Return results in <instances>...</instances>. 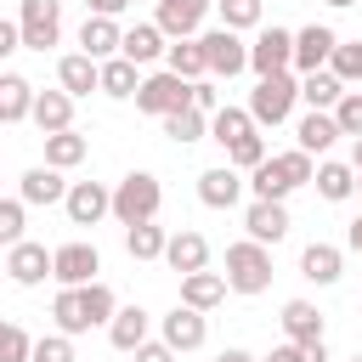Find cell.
<instances>
[{
    "label": "cell",
    "mask_w": 362,
    "mask_h": 362,
    "mask_svg": "<svg viewBox=\"0 0 362 362\" xmlns=\"http://www.w3.org/2000/svg\"><path fill=\"white\" fill-rule=\"evenodd\" d=\"M351 362H362V351H356V356H351Z\"/></svg>",
    "instance_id": "58"
},
{
    "label": "cell",
    "mask_w": 362,
    "mask_h": 362,
    "mask_svg": "<svg viewBox=\"0 0 362 362\" xmlns=\"http://www.w3.org/2000/svg\"><path fill=\"white\" fill-rule=\"evenodd\" d=\"M158 339H170L175 351H204V339H209V311L175 300V311L158 317Z\"/></svg>",
    "instance_id": "9"
},
{
    "label": "cell",
    "mask_w": 362,
    "mask_h": 362,
    "mask_svg": "<svg viewBox=\"0 0 362 362\" xmlns=\"http://www.w3.org/2000/svg\"><path fill=\"white\" fill-rule=\"evenodd\" d=\"M232 294V283H226V272H187L181 277V305H198V311H215L221 300Z\"/></svg>",
    "instance_id": "23"
},
{
    "label": "cell",
    "mask_w": 362,
    "mask_h": 362,
    "mask_svg": "<svg viewBox=\"0 0 362 362\" xmlns=\"http://www.w3.org/2000/svg\"><path fill=\"white\" fill-rule=\"evenodd\" d=\"M277 164H283V175H288L294 187H311V181H317V158H311L305 147H288V153H277Z\"/></svg>",
    "instance_id": "42"
},
{
    "label": "cell",
    "mask_w": 362,
    "mask_h": 362,
    "mask_svg": "<svg viewBox=\"0 0 362 362\" xmlns=\"http://www.w3.org/2000/svg\"><path fill=\"white\" fill-rule=\"evenodd\" d=\"M243 187H249V181H243L238 164H215V170L198 175V204H204V209H232V204L243 198Z\"/></svg>",
    "instance_id": "14"
},
{
    "label": "cell",
    "mask_w": 362,
    "mask_h": 362,
    "mask_svg": "<svg viewBox=\"0 0 362 362\" xmlns=\"http://www.w3.org/2000/svg\"><path fill=\"white\" fill-rule=\"evenodd\" d=\"M85 158H90V141H85L79 130H57V136H45V164L74 170V164H85Z\"/></svg>",
    "instance_id": "35"
},
{
    "label": "cell",
    "mask_w": 362,
    "mask_h": 362,
    "mask_svg": "<svg viewBox=\"0 0 362 362\" xmlns=\"http://www.w3.org/2000/svg\"><path fill=\"white\" fill-rule=\"evenodd\" d=\"M328 204H345V198H356V164H339V158H322L317 164V181H311Z\"/></svg>",
    "instance_id": "31"
},
{
    "label": "cell",
    "mask_w": 362,
    "mask_h": 362,
    "mask_svg": "<svg viewBox=\"0 0 362 362\" xmlns=\"http://www.w3.org/2000/svg\"><path fill=\"white\" fill-rule=\"evenodd\" d=\"M288 204L283 198H249V209H243V232L255 238V243H283L288 238Z\"/></svg>",
    "instance_id": "11"
},
{
    "label": "cell",
    "mask_w": 362,
    "mask_h": 362,
    "mask_svg": "<svg viewBox=\"0 0 362 362\" xmlns=\"http://www.w3.org/2000/svg\"><path fill=\"white\" fill-rule=\"evenodd\" d=\"M356 198H362V175H356Z\"/></svg>",
    "instance_id": "57"
},
{
    "label": "cell",
    "mask_w": 362,
    "mask_h": 362,
    "mask_svg": "<svg viewBox=\"0 0 362 362\" xmlns=\"http://www.w3.org/2000/svg\"><path fill=\"white\" fill-rule=\"evenodd\" d=\"M226 283H232V294H266L272 288V243H255V238L226 243Z\"/></svg>",
    "instance_id": "1"
},
{
    "label": "cell",
    "mask_w": 362,
    "mask_h": 362,
    "mask_svg": "<svg viewBox=\"0 0 362 362\" xmlns=\"http://www.w3.org/2000/svg\"><path fill=\"white\" fill-rule=\"evenodd\" d=\"M266 158H272V153H266V136H260V130L226 147V164H238V170H255V164H266Z\"/></svg>",
    "instance_id": "41"
},
{
    "label": "cell",
    "mask_w": 362,
    "mask_h": 362,
    "mask_svg": "<svg viewBox=\"0 0 362 362\" xmlns=\"http://www.w3.org/2000/svg\"><path fill=\"white\" fill-rule=\"evenodd\" d=\"M79 300H85V317H90V328H107V322L119 317V294H113L102 277H96V283H85V288H79Z\"/></svg>",
    "instance_id": "38"
},
{
    "label": "cell",
    "mask_w": 362,
    "mask_h": 362,
    "mask_svg": "<svg viewBox=\"0 0 362 362\" xmlns=\"http://www.w3.org/2000/svg\"><path fill=\"white\" fill-rule=\"evenodd\" d=\"M192 107H204V113L226 107V102H221V90H215V79H192Z\"/></svg>",
    "instance_id": "47"
},
{
    "label": "cell",
    "mask_w": 362,
    "mask_h": 362,
    "mask_svg": "<svg viewBox=\"0 0 362 362\" xmlns=\"http://www.w3.org/2000/svg\"><path fill=\"white\" fill-rule=\"evenodd\" d=\"M23 51H51L62 40V0H17Z\"/></svg>",
    "instance_id": "5"
},
{
    "label": "cell",
    "mask_w": 362,
    "mask_h": 362,
    "mask_svg": "<svg viewBox=\"0 0 362 362\" xmlns=\"http://www.w3.org/2000/svg\"><path fill=\"white\" fill-rule=\"evenodd\" d=\"M124 249H130V260H164L170 232L153 226V221H136V226H124Z\"/></svg>",
    "instance_id": "34"
},
{
    "label": "cell",
    "mask_w": 362,
    "mask_h": 362,
    "mask_svg": "<svg viewBox=\"0 0 362 362\" xmlns=\"http://www.w3.org/2000/svg\"><path fill=\"white\" fill-rule=\"evenodd\" d=\"M175 356H181V351H175L170 339H147V345L136 351V362H175Z\"/></svg>",
    "instance_id": "48"
},
{
    "label": "cell",
    "mask_w": 362,
    "mask_h": 362,
    "mask_svg": "<svg viewBox=\"0 0 362 362\" xmlns=\"http://www.w3.org/2000/svg\"><path fill=\"white\" fill-rule=\"evenodd\" d=\"M23 215H28L23 198H6V204H0V243H6V249L23 243Z\"/></svg>",
    "instance_id": "45"
},
{
    "label": "cell",
    "mask_w": 362,
    "mask_h": 362,
    "mask_svg": "<svg viewBox=\"0 0 362 362\" xmlns=\"http://www.w3.org/2000/svg\"><path fill=\"white\" fill-rule=\"evenodd\" d=\"M68 187H74V181H62V170H57V164H34V170H23V175H17V198H23V204H45V209H51V204H62V198H68Z\"/></svg>",
    "instance_id": "16"
},
{
    "label": "cell",
    "mask_w": 362,
    "mask_h": 362,
    "mask_svg": "<svg viewBox=\"0 0 362 362\" xmlns=\"http://www.w3.org/2000/svg\"><path fill=\"white\" fill-rule=\"evenodd\" d=\"M215 11H221V23L226 28H260V11H266V0H215Z\"/></svg>",
    "instance_id": "39"
},
{
    "label": "cell",
    "mask_w": 362,
    "mask_h": 362,
    "mask_svg": "<svg viewBox=\"0 0 362 362\" xmlns=\"http://www.w3.org/2000/svg\"><path fill=\"white\" fill-rule=\"evenodd\" d=\"M96 272H102V255H96V243H62L57 249V288H85V283H96Z\"/></svg>",
    "instance_id": "12"
},
{
    "label": "cell",
    "mask_w": 362,
    "mask_h": 362,
    "mask_svg": "<svg viewBox=\"0 0 362 362\" xmlns=\"http://www.w3.org/2000/svg\"><path fill=\"white\" fill-rule=\"evenodd\" d=\"M345 90H351V85H345L334 68H317V74H305V79H300V102H305V107H328V113H334Z\"/></svg>",
    "instance_id": "29"
},
{
    "label": "cell",
    "mask_w": 362,
    "mask_h": 362,
    "mask_svg": "<svg viewBox=\"0 0 362 362\" xmlns=\"http://www.w3.org/2000/svg\"><path fill=\"white\" fill-rule=\"evenodd\" d=\"M136 107H141V113H153V119H164V113H175V107H192V79H181L175 68H158V74H147V79H141Z\"/></svg>",
    "instance_id": "4"
},
{
    "label": "cell",
    "mask_w": 362,
    "mask_h": 362,
    "mask_svg": "<svg viewBox=\"0 0 362 362\" xmlns=\"http://www.w3.org/2000/svg\"><path fill=\"white\" fill-rule=\"evenodd\" d=\"M11 51H23V23H17V17L0 23V57H11Z\"/></svg>",
    "instance_id": "49"
},
{
    "label": "cell",
    "mask_w": 362,
    "mask_h": 362,
    "mask_svg": "<svg viewBox=\"0 0 362 362\" xmlns=\"http://www.w3.org/2000/svg\"><path fill=\"white\" fill-rule=\"evenodd\" d=\"M277 322H283V339H294V345H311V339H322V311H317L311 300H288Z\"/></svg>",
    "instance_id": "27"
},
{
    "label": "cell",
    "mask_w": 362,
    "mask_h": 362,
    "mask_svg": "<svg viewBox=\"0 0 362 362\" xmlns=\"http://www.w3.org/2000/svg\"><path fill=\"white\" fill-rule=\"evenodd\" d=\"M34 362H74V334H40L34 339Z\"/></svg>",
    "instance_id": "43"
},
{
    "label": "cell",
    "mask_w": 362,
    "mask_h": 362,
    "mask_svg": "<svg viewBox=\"0 0 362 362\" xmlns=\"http://www.w3.org/2000/svg\"><path fill=\"white\" fill-rule=\"evenodd\" d=\"M119 57H130V62L153 68L158 57H170V34H164L158 23H136V28H124V51H119Z\"/></svg>",
    "instance_id": "24"
},
{
    "label": "cell",
    "mask_w": 362,
    "mask_h": 362,
    "mask_svg": "<svg viewBox=\"0 0 362 362\" xmlns=\"http://www.w3.org/2000/svg\"><path fill=\"white\" fill-rule=\"evenodd\" d=\"M255 130H260V124H255L249 107H232V102H226V107L209 113V141H221V147H232V141H243V136H255Z\"/></svg>",
    "instance_id": "30"
},
{
    "label": "cell",
    "mask_w": 362,
    "mask_h": 362,
    "mask_svg": "<svg viewBox=\"0 0 362 362\" xmlns=\"http://www.w3.org/2000/svg\"><path fill=\"white\" fill-rule=\"evenodd\" d=\"M136 90H141V62H130V57H107V62H102V96L130 102Z\"/></svg>",
    "instance_id": "28"
},
{
    "label": "cell",
    "mask_w": 362,
    "mask_h": 362,
    "mask_svg": "<svg viewBox=\"0 0 362 362\" xmlns=\"http://www.w3.org/2000/svg\"><path fill=\"white\" fill-rule=\"evenodd\" d=\"M34 124H40V136H57V130H74V96L57 85V90H40V102H34Z\"/></svg>",
    "instance_id": "26"
},
{
    "label": "cell",
    "mask_w": 362,
    "mask_h": 362,
    "mask_svg": "<svg viewBox=\"0 0 362 362\" xmlns=\"http://www.w3.org/2000/svg\"><path fill=\"white\" fill-rule=\"evenodd\" d=\"M322 6H339V11H345V6H356V0H322Z\"/></svg>",
    "instance_id": "56"
},
{
    "label": "cell",
    "mask_w": 362,
    "mask_h": 362,
    "mask_svg": "<svg viewBox=\"0 0 362 362\" xmlns=\"http://www.w3.org/2000/svg\"><path fill=\"white\" fill-rule=\"evenodd\" d=\"M158 204H164V187H158V175H153V170H130V175L113 187V221H119V226L153 221V215H158Z\"/></svg>",
    "instance_id": "2"
},
{
    "label": "cell",
    "mask_w": 362,
    "mask_h": 362,
    "mask_svg": "<svg viewBox=\"0 0 362 362\" xmlns=\"http://www.w3.org/2000/svg\"><path fill=\"white\" fill-rule=\"evenodd\" d=\"M249 68H255V79L288 74V68H294V34H288V28H260L255 45H249Z\"/></svg>",
    "instance_id": "8"
},
{
    "label": "cell",
    "mask_w": 362,
    "mask_h": 362,
    "mask_svg": "<svg viewBox=\"0 0 362 362\" xmlns=\"http://www.w3.org/2000/svg\"><path fill=\"white\" fill-rule=\"evenodd\" d=\"M260 362H300V345L283 339V345H272V356H260Z\"/></svg>",
    "instance_id": "50"
},
{
    "label": "cell",
    "mask_w": 362,
    "mask_h": 362,
    "mask_svg": "<svg viewBox=\"0 0 362 362\" xmlns=\"http://www.w3.org/2000/svg\"><path fill=\"white\" fill-rule=\"evenodd\" d=\"M158 124H164V136H170L175 147H192V141L209 136V113H204V107H175V113H164Z\"/></svg>",
    "instance_id": "33"
},
{
    "label": "cell",
    "mask_w": 362,
    "mask_h": 362,
    "mask_svg": "<svg viewBox=\"0 0 362 362\" xmlns=\"http://www.w3.org/2000/svg\"><path fill=\"white\" fill-rule=\"evenodd\" d=\"M79 51L96 57V62L119 57V51H124V28H119V17H96V11H85V23H79Z\"/></svg>",
    "instance_id": "15"
},
{
    "label": "cell",
    "mask_w": 362,
    "mask_h": 362,
    "mask_svg": "<svg viewBox=\"0 0 362 362\" xmlns=\"http://www.w3.org/2000/svg\"><path fill=\"white\" fill-rule=\"evenodd\" d=\"M51 317H57V328L62 334H90V317H85V300H79V288H57V300H51Z\"/></svg>",
    "instance_id": "36"
},
{
    "label": "cell",
    "mask_w": 362,
    "mask_h": 362,
    "mask_svg": "<svg viewBox=\"0 0 362 362\" xmlns=\"http://www.w3.org/2000/svg\"><path fill=\"white\" fill-rule=\"evenodd\" d=\"M147 339H153V317H147L141 305H119V317L107 322V345L124 351V356H136Z\"/></svg>",
    "instance_id": "18"
},
{
    "label": "cell",
    "mask_w": 362,
    "mask_h": 362,
    "mask_svg": "<svg viewBox=\"0 0 362 362\" xmlns=\"http://www.w3.org/2000/svg\"><path fill=\"white\" fill-rule=\"evenodd\" d=\"M62 209H68V221H74V226H96V221H107V215H113V192H107L102 181H74V187H68V198H62Z\"/></svg>",
    "instance_id": "13"
},
{
    "label": "cell",
    "mask_w": 362,
    "mask_h": 362,
    "mask_svg": "<svg viewBox=\"0 0 362 362\" xmlns=\"http://www.w3.org/2000/svg\"><path fill=\"white\" fill-rule=\"evenodd\" d=\"M164 68H175L181 79H209V51H204V40H198V34H192V40H170Z\"/></svg>",
    "instance_id": "32"
},
{
    "label": "cell",
    "mask_w": 362,
    "mask_h": 362,
    "mask_svg": "<svg viewBox=\"0 0 362 362\" xmlns=\"http://www.w3.org/2000/svg\"><path fill=\"white\" fill-rule=\"evenodd\" d=\"M57 85L79 102V96L102 90V62H96V57H85V51H68V57L57 62Z\"/></svg>",
    "instance_id": "19"
},
{
    "label": "cell",
    "mask_w": 362,
    "mask_h": 362,
    "mask_svg": "<svg viewBox=\"0 0 362 362\" xmlns=\"http://www.w3.org/2000/svg\"><path fill=\"white\" fill-rule=\"evenodd\" d=\"M339 136H345V130H339V119H334L328 107H311V113L294 124V147H305L311 158H322V153H328Z\"/></svg>",
    "instance_id": "20"
},
{
    "label": "cell",
    "mask_w": 362,
    "mask_h": 362,
    "mask_svg": "<svg viewBox=\"0 0 362 362\" xmlns=\"http://www.w3.org/2000/svg\"><path fill=\"white\" fill-rule=\"evenodd\" d=\"M351 164H356V175H362V136H356V147H351Z\"/></svg>",
    "instance_id": "55"
},
{
    "label": "cell",
    "mask_w": 362,
    "mask_h": 362,
    "mask_svg": "<svg viewBox=\"0 0 362 362\" xmlns=\"http://www.w3.org/2000/svg\"><path fill=\"white\" fill-rule=\"evenodd\" d=\"M334 119H339V130H345V136H362V90H345V96H339V107H334Z\"/></svg>",
    "instance_id": "46"
},
{
    "label": "cell",
    "mask_w": 362,
    "mask_h": 362,
    "mask_svg": "<svg viewBox=\"0 0 362 362\" xmlns=\"http://www.w3.org/2000/svg\"><path fill=\"white\" fill-rule=\"evenodd\" d=\"M209 6H215V0H158L153 23H158L170 40H192V34H198V23L209 17Z\"/></svg>",
    "instance_id": "17"
},
{
    "label": "cell",
    "mask_w": 362,
    "mask_h": 362,
    "mask_svg": "<svg viewBox=\"0 0 362 362\" xmlns=\"http://www.w3.org/2000/svg\"><path fill=\"white\" fill-rule=\"evenodd\" d=\"M345 243H351V249H356V255H362V215H356V221H351V226H345Z\"/></svg>",
    "instance_id": "54"
},
{
    "label": "cell",
    "mask_w": 362,
    "mask_h": 362,
    "mask_svg": "<svg viewBox=\"0 0 362 362\" xmlns=\"http://www.w3.org/2000/svg\"><path fill=\"white\" fill-rule=\"evenodd\" d=\"M215 362H260V356H249V351H243V345H226V351H221V356H215Z\"/></svg>",
    "instance_id": "53"
},
{
    "label": "cell",
    "mask_w": 362,
    "mask_h": 362,
    "mask_svg": "<svg viewBox=\"0 0 362 362\" xmlns=\"http://www.w3.org/2000/svg\"><path fill=\"white\" fill-rule=\"evenodd\" d=\"M34 102H40V90L23 79V74H0V124H23V119H34Z\"/></svg>",
    "instance_id": "22"
},
{
    "label": "cell",
    "mask_w": 362,
    "mask_h": 362,
    "mask_svg": "<svg viewBox=\"0 0 362 362\" xmlns=\"http://www.w3.org/2000/svg\"><path fill=\"white\" fill-rule=\"evenodd\" d=\"M294 102H300V74L294 68L288 74H272V79H255V90H249L255 124H283L294 113Z\"/></svg>",
    "instance_id": "3"
},
{
    "label": "cell",
    "mask_w": 362,
    "mask_h": 362,
    "mask_svg": "<svg viewBox=\"0 0 362 362\" xmlns=\"http://www.w3.org/2000/svg\"><path fill=\"white\" fill-rule=\"evenodd\" d=\"M0 362H34V339L23 322H6L0 328Z\"/></svg>",
    "instance_id": "40"
},
{
    "label": "cell",
    "mask_w": 362,
    "mask_h": 362,
    "mask_svg": "<svg viewBox=\"0 0 362 362\" xmlns=\"http://www.w3.org/2000/svg\"><path fill=\"white\" fill-rule=\"evenodd\" d=\"M164 266L170 272H204L209 266V238L204 232H192V226H181V232H170V249H164Z\"/></svg>",
    "instance_id": "21"
},
{
    "label": "cell",
    "mask_w": 362,
    "mask_h": 362,
    "mask_svg": "<svg viewBox=\"0 0 362 362\" xmlns=\"http://www.w3.org/2000/svg\"><path fill=\"white\" fill-rule=\"evenodd\" d=\"M51 272H57V249H45V243H28V238L6 249V277H11L17 288H40Z\"/></svg>",
    "instance_id": "6"
},
{
    "label": "cell",
    "mask_w": 362,
    "mask_h": 362,
    "mask_svg": "<svg viewBox=\"0 0 362 362\" xmlns=\"http://www.w3.org/2000/svg\"><path fill=\"white\" fill-rule=\"evenodd\" d=\"M334 51H339V34H334L328 23H305V28L294 34V74L305 79V74L328 68V62H334Z\"/></svg>",
    "instance_id": "10"
},
{
    "label": "cell",
    "mask_w": 362,
    "mask_h": 362,
    "mask_svg": "<svg viewBox=\"0 0 362 362\" xmlns=\"http://www.w3.org/2000/svg\"><path fill=\"white\" fill-rule=\"evenodd\" d=\"M198 40H204V51H209V74H215V79H232V74L249 68V45H243L238 28L221 23V28H204Z\"/></svg>",
    "instance_id": "7"
},
{
    "label": "cell",
    "mask_w": 362,
    "mask_h": 362,
    "mask_svg": "<svg viewBox=\"0 0 362 362\" xmlns=\"http://www.w3.org/2000/svg\"><path fill=\"white\" fill-rule=\"evenodd\" d=\"M339 272H345L339 243H305V255H300V277H305V283L328 288V283H339Z\"/></svg>",
    "instance_id": "25"
},
{
    "label": "cell",
    "mask_w": 362,
    "mask_h": 362,
    "mask_svg": "<svg viewBox=\"0 0 362 362\" xmlns=\"http://www.w3.org/2000/svg\"><path fill=\"white\" fill-rule=\"evenodd\" d=\"M300 362H328V339H311V345H300Z\"/></svg>",
    "instance_id": "52"
},
{
    "label": "cell",
    "mask_w": 362,
    "mask_h": 362,
    "mask_svg": "<svg viewBox=\"0 0 362 362\" xmlns=\"http://www.w3.org/2000/svg\"><path fill=\"white\" fill-rule=\"evenodd\" d=\"M130 0H85V11H96V17H119Z\"/></svg>",
    "instance_id": "51"
},
{
    "label": "cell",
    "mask_w": 362,
    "mask_h": 362,
    "mask_svg": "<svg viewBox=\"0 0 362 362\" xmlns=\"http://www.w3.org/2000/svg\"><path fill=\"white\" fill-rule=\"evenodd\" d=\"M345 85H356L362 79V40H339V51H334V62H328Z\"/></svg>",
    "instance_id": "44"
},
{
    "label": "cell",
    "mask_w": 362,
    "mask_h": 362,
    "mask_svg": "<svg viewBox=\"0 0 362 362\" xmlns=\"http://www.w3.org/2000/svg\"><path fill=\"white\" fill-rule=\"evenodd\" d=\"M249 192H255V198H288V192H294V181L283 175L277 153H272L266 164H255V170H249Z\"/></svg>",
    "instance_id": "37"
}]
</instances>
